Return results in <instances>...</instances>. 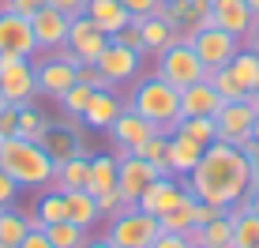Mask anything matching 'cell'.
I'll use <instances>...</instances> for the list:
<instances>
[{"mask_svg":"<svg viewBox=\"0 0 259 248\" xmlns=\"http://www.w3.org/2000/svg\"><path fill=\"white\" fill-rule=\"evenodd\" d=\"M188 192L203 203H214V207L229 211L244 199V192L252 188V177H248V158L244 150L233 143H214L203 147V158L195 162V170L184 177Z\"/></svg>","mask_w":259,"mask_h":248,"instance_id":"1","label":"cell"},{"mask_svg":"<svg viewBox=\"0 0 259 248\" xmlns=\"http://www.w3.org/2000/svg\"><path fill=\"white\" fill-rule=\"evenodd\" d=\"M0 170L19 188H53L57 162L49 158V150L41 143L23 139V136H8V139H0Z\"/></svg>","mask_w":259,"mask_h":248,"instance_id":"2","label":"cell"},{"mask_svg":"<svg viewBox=\"0 0 259 248\" xmlns=\"http://www.w3.org/2000/svg\"><path fill=\"white\" fill-rule=\"evenodd\" d=\"M128 109H136L139 117L150 120L154 128L173 132L177 120H181V91L169 87L165 79H158V75H147L143 83H136V91H132V98H128Z\"/></svg>","mask_w":259,"mask_h":248,"instance_id":"3","label":"cell"},{"mask_svg":"<svg viewBox=\"0 0 259 248\" xmlns=\"http://www.w3.org/2000/svg\"><path fill=\"white\" fill-rule=\"evenodd\" d=\"M79 68H83V64H79V57L68 46L34 57V83H38V94H46V98H60V94L79 79Z\"/></svg>","mask_w":259,"mask_h":248,"instance_id":"4","label":"cell"},{"mask_svg":"<svg viewBox=\"0 0 259 248\" xmlns=\"http://www.w3.org/2000/svg\"><path fill=\"white\" fill-rule=\"evenodd\" d=\"M154 75L165 79L169 87H177V91H184V87L199 83V79H207L210 72L203 68V60L195 57L192 42H173V46H165L162 53H158V64H154Z\"/></svg>","mask_w":259,"mask_h":248,"instance_id":"5","label":"cell"},{"mask_svg":"<svg viewBox=\"0 0 259 248\" xmlns=\"http://www.w3.org/2000/svg\"><path fill=\"white\" fill-rule=\"evenodd\" d=\"M158 233H162V226H158L154 215H147V211H139V207H128V211H120L117 218H109V233L105 237L117 248H150Z\"/></svg>","mask_w":259,"mask_h":248,"instance_id":"6","label":"cell"},{"mask_svg":"<svg viewBox=\"0 0 259 248\" xmlns=\"http://www.w3.org/2000/svg\"><path fill=\"white\" fill-rule=\"evenodd\" d=\"M0 98L12 102V105H30L34 98H38V83H34V60L0 53Z\"/></svg>","mask_w":259,"mask_h":248,"instance_id":"7","label":"cell"},{"mask_svg":"<svg viewBox=\"0 0 259 248\" xmlns=\"http://www.w3.org/2000/svg\"><path fill=\"white\" fill-rule=\"evenodd\" d=\"M192 49H195V57L203 60V68L207 72H218V68H226L229 60L237 57V49H240V38H233L229 30H222V26H199V30L192 34Z\"/></svg>","mask_w":259,"mask_h":248,"instance_id":"8","label":"cell"},{"mask_svg":"<svg viewBox=\"0 0 259 248\" xmlns=\"http://www.w3.org/2000/svg\"><path fill=\"white\" fill-rule=\"evenodd\" d=\"M41 147L49 150L53 162H68L75 154H91L87 150V136H83V120L71 117V113H64V120H57V124L49 120V132L41 139Z\"/></svg>","mask_w":259,"mask_h":248,"instance_id":"9","label":"cell"},{"mask_svg":"<svg viewBox=\"0 0 259 248\" xmlns=\"http://www.w3.org/2000/svg\"><path fill=\"white\" fill-rule=\"evenodd\" d=\"M158 177H162V166L147 162L139 154H117V188L128 203H136Z\"/></svg>","mask_w":259,"mask_h":248,"instance_id":"10","label":"cell"},{"mask_svg":"<svg viewBox=\"0 0 259 248\" xmlns=\"http://www.w3.org/2000/svg\"><path fill=\"white\" fill-rule=\"evenodd\" d=\"M162 19L177 38L188 42L199 26L210 23V0H162Z\"/></svg>","mask_w":259,"mask_h":248,"instance_id":"11","label":"cell"},{"mask_svg":"<svg viewBox=\"0 0 259 248\" xmlns=\"http://www.w3.org/2000/svg\"><path fill=\"white\" fill-rule=\"evenodd\" d=\"M139 60L143 57L136 49H128V46H120V42L109 38V46L102 49V57L94 60V68H98V75L105 79V87H117V83H128V79L139 75Z\"/></svg>","mask_w":259,"mask_h":248,"instance_id":"12","label":"cell"},{"mask_svg":"<svg viewBox=\"0 0 259 248\" xmlns=\"http://www.w3.org/2000/svg\"><path fill=\"white\" fill-rule=\"evenodd\" d=\"M0 53H8V57H26V60L38 57V42H34V30H30V19H26V15H15V12H8V8H0Z\"/></svg>","mask_w":259,"mask_h":248,"instance_id":"13","label":"cell"},{"mask_svg":"<svg viewBox=\"0 0 259 248\" xmlns=\"http://www.w3.org/2000/svg\"><path fill=\"white\" fill-rule=\"evenodd\" d=\"M252 120H255V109L248 102H222V109L214 113L218 139L222 143H233V147H244L252 139Z\"/></svg>","mask_w":259,"mask_h":248,"instance_id":"14","label":"cell"},{"mask_svg":"<svg viewBox=\"0 0 259 248\" xmlns=\"http://www.w3.org/2000/svg\"><path fill=\"white\" fill-rule=\"evenodd\" d=\"M192 192H188V184L181 181V177H173V173H162L154 184H150L147 192L136 199V207L139 211H147V215H154V218H162L165 211H173L177 203H184Z\"/></svg>","mask_w":259,"mask_h":248,"instance_id":"15","label":"cell"},{"mask_svg":"<svg viewBox=\"0 0 259 248\" xmlns=\"http://www.w3.org/2000/svg\"><path fill=\"white\" fill-rule=\"evenodd\" d=\"M64 46L79 57V64L91 68L98 57H102V49L109 46V34H102L98 26L87 19V15H71V26H68V42Z\"/></svg>","mask_w":259,"mask_h":248,"instance_id":"16","label":"cell"},{"mask_svg":"<svg viewBox=\"0 0 259 248\" xmlns=\"http://www.w3.org/2000/svg\"><path fill=\"white\" fill-rule=\"evenodd\" d=\"M68 26H71V15L57 12L53 4L38 8L30 15V30H34V42H38V53H53L68 42Z\"/></svg>","mask_w":259,"mask_h":248,"instance_id":"17","label":"cell"},{"mask_svg":"<svg viewBox=\"0 0 259 248\" xmlns=\"http://www.w3.org/2000/svg\"><path fill=\"white\" fill-rule=\"evenodd\" d=\"M109 132H113V143L120 147V154H136V150L147 143L150 136H154V132H162V128H154V124L150 120H143L136 109H128V105H124L120 109V117L109 124Z\"/></svg>","mask_w":259,"mask_h":248,"instance_id":"18","label":"cell"},{"mask_svg":"<svg viewBox=\"0 0 259 248\" xmlns=\"http://www.w3.org/2000/svg\"><path fill=\"white\" fill-rule=\"evenodd\" d=\"M252 23H255V15L244 0H210V26H222V30H229L233 38L244 42Z\"/></svg>","mask_w":259,"mask_h":248,"instance_id":"19","label":"cell"},{"mask_svg":"<svg viewBox=\"0 0 259 248\" xmlns=\"http://www.w3.org/2000/svg\"><path fill=\"white\" fill-rule=\"evenodd\" d=\"M120 109H124V102L113 94V87H102V91H94L91 94V102H87V109H83V128H94V132H109V124L120 117Z\"/></svg>","mask_w":259,"mask_h":248,"instance_id":"20","label":"cell"},{"mask_svg":"<svg viewBox=\"0 0 259 248\" xmlns=\"http://www.w3.org/2000/svg\"><path fill=\"white\" fill-rule=\"evenodd\" d=\"M203 158V147L195 143V139L188 136H181V132H169V147H165V173H173V177H188L195 170V162Z\"/></svg>","mask_w":259,"mask_h":248,"instance_id":"21","label":"cell"},{"mask_svg":"<svg viewBox=\"0 0 259 248\" xmlns=\"http://www.w3.org/2000/svg\"><path fill=\"white\" fill-rule=\"evenodd\" d=\"M218 109H222V98L210 87V79H199V83L181 91V117H214Z\"/></svg>","mask_w":259,"mask_h":248,"instance_id":"22","label":"cell"},{"mask_svg":"<svg viewBox=\"0 0 259 248\" xmlns=\"http://www.w3.org/2000/svg\"><path fill=\"white\" fill-rule=\"evenodd\" d=\"M87 19H91L102 34H117V30H124V26L132 23V15H128V8L120 4V0H87Z\"/></svg>","mask_w":259,"mask_h":248,"instance_id":"23","label":"cell"},{"mask_svg":"<svg viewBox=\"0 0 259 248\" xmlns=\"http://www.w3.org/2000/svg\"><path fill=\"white\" fill-rule=\"evenodd\" d=\"M188 241L192 244L203 241V244H210V248H233V215L222 211V215H214L210 222L188 229Z\"/></svg>","mask_w":259,"mask_h":248,"instance_id":"24","label":"cell"},{"mask_svg":"<svg viewBox=\"0 0 259 248\" xmlns=\"http://www.w3.org/2000/svg\"><path fill=\"white\" fill-rule=\"evenodd\" d=\"M87 177H91V154H75V158H68V162H57L53 188H57V192L87 188Z\"/></svg>","mask_w":259,"mask_h":248,"instance_id":"25","label":"cell"},{"mask_svg":"<svg viewBox=\"0 0 259 248\" xmlns=\"http://www.w3.org/2000/svg\"><path fill=\"white\" fill-rule=\"evenodd\" d=\"M26 218H30V229H46V226H53V222H64V218H68V199H64V192L49 188L46 196L38 199L34 215H26Z\"/></svg>","mask_w":259,"mask_h":248,"instance_id":"26","label":"cell"},{"mask_svg":"<svg viewBox=\"0 0 259 248\" xmlns=\"http://www.w3.org/2000/svg\"><path fill=\"white\" fill-rule=\"evenodd\" d=\"M139 26V34H143V57H158L165 46H173V42H181L173 30H169V23L162 19V15H150V19H143V23H136Z\"/></svg>","mask_w":259,"mask_h":248,"instance_id":"27","label":"cell"},{"mask_svg":"<svg viewBox=\"0 0 259 248\" xmlns=\"http://www.w3.org/2000/svg\"><path fill=\"white\" fill-rule=\"evenodd\" d=\"M229 215H233V248H259V215L244 207V199L229 207Z\"/></svg>","mask_w":259,"mask_h":248,"instance_id":"28","label":"cell"},{"mask_svg":"<svg viewBox=\"0 0 259 248\" xmlns=\"http://www.w3.org/2000/svg\"><path fill=\"white\" fill-rule=\"evenodd\" d=\"M117 188V154H91V177H87V192L102 196V192Z\"/></svg>","mask_w":259,"mask_h":248,"instance_id":"29","label":"cell"},{"mask_svg":"<svg viewBox=\"0 0 259 248\" xmlns=\"http://www.w3.org/2000/svg\"><path fill=\"white\" fill-rule=\"evenodd\" d=\"M64 199H68V222H75V226H83V229H91L98 218V199L91 196L87 188H75V192H64Z\"/></svg>","mask_w":259,"mask_h":248,"instance_id":"30","label":"cell"},{"mask_svg":"<svg viewBox=\"0 0 259 248\" xmlns=\"http://www.w3.org/2000/svg\"><path fill=\"white\" fill-rule=\"evenodd\" d=\"M30 233V218L15 207L0 211V248H19V241Z\"/></svg>","mask_w":259,"mask_h":248,"instance_id":"31","label":"cell"},{"mask_svg":"<svg viewBox=\"0 0 259 248\" xmlns=\"http://www.w3.org/2000/svg\"><path fill=\"white\" fill-rule=\"evenodd\" d=\"M46 132H49V117L38 109V105H19V128H15V136H23V139H34V143H41L46 139Z\"/></svg>","mask_w":259,"mask_h":248,"instance_id":"32","label":"cell"},{"mask_svg":"<svg viewBox=\"0 0 259 248\" xmlns=\"http://www.w3.org/2000/svg\"><path fill=\"white\" fill-rule=\"evenodd\" d=\"M173 132H181V136L195 139L199 147H207V143H214V139H218V128H214V117H181V120H177V128H173Z\"/></svg>","mask_w":259,"mask_h":248,"instance_id":"33","label":"cell"},{"mask_svg":"<svg viewBox=\"0 0 259 248\" xmlns=\"http://www.w3.org/2000/svg\"><path fill=\"white\" fill-rule=\"evenodd\" d=\"M207 79H210L214 91H218V98H222V102H244V98H248L244 83H240V79L229 72V64H226V68H218V72H210Z\"/></svg>","mask_w":259,"mask_h":248,"instance_id":"34","label":"cell"},{"mask_svg":"<svg viewBox=\"0 0 259 248\" xmlns=\"http://www.w3.org/2000/svg\"><path fill=\"white\" fill-rule=\"evenodd\" d=\"M229 72H233L240 83H244V91L252 94V91H255V79H259V57H255L252 49L240 46V49H237V57L229 60Z\"/></svg>","mask_w":259,"mask_h":248,"instance_id":"35","label":"cell"},{"mask_svg":"<svg viewBox=\"0 0 259 248\" xmlns=\"http://www.w3.org/2000/svg\"><path fill=\"white\" fill-rule=\"evenodd\" d=\"M158 226L173 229V233H188V229H195V199L188 196L184 203H177L173 211H165V215L158 218Z\"/></svg>","mask_w":259,"mask_h":248,"instance_id":"36","label":"cell"},{"mask_svg":"<svg viewBox=\"0 0 259 248\" xmlns=\"http://www.w3.org/2000/svg\"><path fill=\"white\" fill-rule=\"evenodd\" d=\"M46 233H49V241H53V248H83V241H87V229L83 226H75V222H53V226H46Z\"/></svg>","mask_w":259,"mask_h":248,"instance_id":"37","label":"cell"},{"mask_svg":"<svg viewBox=\"0 0 259 248\" xmlns=\"http://www.w3.org/2000/svg\"><path fill=\"white\" fill-rule=\"evenodd\" d=\"M91 94H94V87L87 83V79H75V83H71L57 102H60V109H64V113H71V117H83V109H87V102H91Z\"/></svg>","mask_w":259,"mask_h":248,"instance_id":"38","label":"cell"},{"mask_svg":"<svg viewBox=\"0 0 259 248\" xmlns=\"http://www.w3.org/2000/svg\"><path fill=\"white\" fill-rule=\"evenodd\" d=\"M165 147H169V132H154L136 154L147 158V162H154V166H162V173H165Z\"/></svg>","mask_w":259,"mask_h":248,"instance_id":"39","label":"cell"},{"mask_svg":"<svg viewBox=\"0 0 259 248\" xmlns=\"http://www.w3.org/2000/svg\"><path fill=\"white\" fill-rule=\"evenodd\" d=\"M124 8H128L132 23H143L150 19V15H162V0H120Z\"/></svg>","mask_w":259,"mask_h":248,"instance_id":"40","label":"cell"},{"mask_svg":"<svg viewBox=\"0 0 259 248\" xmlns=\"http://www.w3.org/2000/svg\"><path fill=\"white\" fill-rule=\"evenodd\" d=\"M15 128H19V105L0 102V139L15 136Z\"/></svg>","mask_w":259,"mask_h":248,"instance_id":"41","label":"cell"},{"mask_svg":"<svg viewBox=\"0 0 259 248\" xmlns=\"http://www.w3.org/2000/svg\"><path fill=\"white\" fill-rule=\"evenodd\" d=\"M113 42H120V46L136 49L139 57H143V34H139V26H136V23H128L124 30H117V34H113Z\"/></svg>","mask_w":259,"mask_h":248,"instance_id":"42","label":"cell"},{"mask_svg":"<svg viewBox=\"0 0 259 248\" xmlns=\"http://www.w3.org/2000/svg\"><path fill=\"white\" fill-rule=\"evenodd\" d=\"M150 248H192L188 233H173V229H162V233L154 237V244Z\"/></svg>","mask_w":259,"mask_h":248,"instance_id":"43","label":"cell"},{"mask_svg":"<svg viewBox=\"0 0 259 248\" xmlns=\"http://www.w3.org/2000/svg\"><path fill=\"white\" fill-rule=\"evenodd\" d=\"M15 199H19V184L0 170V211H4V207H15Z\"/></svg>","mask_w":259,"mask_h":248,"instance_id":"44","label":"cell"},{"mask_svg":"<svg viewBox=\"0 0 259 248\" xmlns=\"http://www.w3.org/2000/svg\"><path fill=\"white\" fill-rule=\"evenodd\" d=\"M0 8H8V12H15V15H26L30 19L38 8H46V0H0Z\"/></svg>","mask_w":259,"mask_h":248,"instance_id":"45","label":"cell"},{"mask_svg":"<svg viewBox=\"0 0 259 248\" xmlns=\"http://www.w3.org/2000/svg\"><path fill=\"white\" fill-rule=\"evenodd\" d=\"M240 150H244V158H248V177H252V184L259 188V143H252V139H248Z\"/></svg>","mask_w":259,"mask_h":248,"instance_id":"46","label":"cell"},{"mask_svg":"<svg viewBox=\"0 0 259 248\" xmlns=\"http://www.w3.org/2000/svg\"><path fill=\"white\" fill-rule=\"evenodd\" d=\"M19 248H53V241H49L46 229H30V233L19 241Z\"/></svg>","mask_w":259,"mask_h":248,"instance_id":"47","label":"cell"},{"mask_svg":"<svg viewBox=\"0 0 259 248\" xmlns=\"http://www.w3.org/2000/svg\"><path fill=\"white\" fill-rule=\"evenodd\" d=\"M46 4H53L57 12H64V15H83L87 12V0H46Z\"/></svg>","mask_w":259,"mask_h":248,"instance_id":"48","label":"cell"},{"mask_svg":"<svg viewBox=\"0 0 259 248\" xmlns=\"http://www.w3.org/2000/svg\"><path fill=\"white\" fill-rule=\"evenodd\" d=\"M240 46H244V49H252V53H255V57H259V19L252 23V30H248V34H244V42H240Z\"/></svg>","mask_w":259,"mask_h":248,"instance_id":"49","label":"cell"},{"mask_svg":"<svg viewBox=\"0 0 259 248\" xmlns=\"http://www.w3.org/2000/svg\"><path fill=\"white\" fill-rule=\"evenodd\" d=\"M244 207L252 211V215H259V188H255V184H252V188L244 192Z\"/></svg>","mask_w":259,"mask_h":248,"instance_id":"50","label":"cell"},{"mask_svg":"<svg viewBox=\"0 0 259 248\" xmlns=\"http://www.w3.org/2000/svg\"><path fill=\"white\" fill-rule=\"evenodd\" d=\"M83 248H117V244H113L109 237H94V241L87 237V241H83Z\"/></svg>","mask_w":259,"mask_h":248,"instance_id":"51","label":"cell"},{"mask_svg":"<svg viewBox=\"0 0 259 248\" xmlns=\"http://www.w3.org/2000/svg\"><path fill=\"white\" fill-rule=\"evenodd\" d=\"M252 143H259V113H255V120H252Z\"/></svg>","mask_w":259,"mask_h":248,"instance_id":"52","label":"cell"},{"mask_svg":"<svg viewBox=\"0 0 259 248\" xmlns=\"http://www.w3.org/2000/svg\"><path fill=\"white\" fill-rule=\"evenodd\" d=\"M244 4H248V8H252V15H255V19H259V0H244Z\"/></svg>","mask_w":259,"mask_h":248,"instance_id":"53","label":"cell"},{"mask_svg":"<svg viewBox=\"0 0 259 248\" xmlns=\"http://www.w3.org/2000/svg\"><path fill=\"white\" fill-rule=\"evenodd\" d=\"M192 248H210V244H203V241H195V244H192Z\"/></svg>","mask_w":259,"mask_h":248,"instance_id":"54","label":"cell"},{"mask_svg":"<svg viewBox=\"0 0 259 248\" xmlns=\"http://www.w3.org/2000/svg\"><path fill=\"white\" fill-rule=\"evenodd\" d=\"M0 102H4V98H0Z\"/></svg>","mask_w":259,"mask_h":248,"instance_id":"55","label":"cell"}]
</instances>
